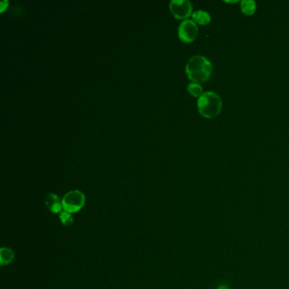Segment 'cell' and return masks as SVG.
<instances>
[{"label": "cell", "instance_id": "obj_1", "mask_svg": "<svg viewBox=\"0 0 289 289\" xmlns=\"http://www.w3.org/2000/svg\"><path fill=\"white\" fill-rule=\"evenodd\" d=\"M213 65L211 60L203 55H194L186 65V73L191 81L196 84L204 82L211 78Z\"/></svg>", "mask_w": 289, "mask_h": 289}, {"label": "cell", "instance_id": "obj_2", "mask_svg": "<svg viewBox=\"0 0 289 289\" xmlns=\"http://www.w3.org/2000/svg\"><path fill=\"white\" fill-rule=\"evenodd\" d=\"M198 112L203 117L213 119L221 114L222 100L215 92H205L198 99Z\"/></svg>", "mask_w": 289, "mask_h": 289}, {"label": "cell", "instance_id": "obj_3", "mask_svg": "<svg viewBox=\"0 0 289 289\" xmlns=\"http://www.w3.org/2000/svg\"><path fill=\"white\" fill-rule=\"evenodd\" d=\"M85 195L81 191H70L63 197V210L70 214L76 213L82 209L85 204Z\"/></svg>", "mask_w": 289, "mask_h": 289}, {"label": "cell", "instance_id": "obj_4", "mask_svg": "<svg viewBox=\"0 0 289 289\" xmlns=\"http://www.w3.org/2000/svg\"><path fill=\"white\" fill-rule=\"evenodd\" d=\"M169 6L170 11L177 19L187 20L193 15V6L188 0H172Z\"/></svg>", "mask_w": 289, "mask_h": 289}, {"label": "cell", "instance_id": "obj_5", "mask_svg": "<svg viewBox=\"0 0 289 289\" xmlns=\"http://www.w3.org/2000/svg\"><path fill=\"white\" fill-rule=\"evenodd\" d=\"M198 28L197 24L193 20H184L178 27V36L183 42L193 43L198 36Z\"/></svg>", "mask_w": 289, "mask_h": 289}, {"label": "cell", "instance_id": "obj_6", "mask_svg": "<svg viewBox=\"0 0 289 289\" xmlns=\"http://www.w3.org/2000/svg\"><path fill=\"white\" fill-rule=\"evenodd\" d=\"M45 203L52 213L60 214L62 211V200H60V197L55 193L48 194L45 198Z\"/></svg>", "mask_w": 289, "mask_h": 289}, {"label": "cell", "instance_id": "obj_7", "mask_svg": "<svg viewBox=\"0 0 289 289\" xmlns=\"http://www.w3.org/2000/svg\"><path fill=\"white\" fill-rule=\"evenodd\" d=\"M193 17V21L196 24L198 23L202 26H205L207 24L210 23L211 21V16L207 11H197L193 12L192 15Z\"/></svg>", "mask_w": 289, "mask_h": 289}, {"label": "cell", "instance_id": "obj_8", "mask_svg": "<svg viewBox=\"0 0 289 289\" xmlns=\"http://www.w3.org/2000/svg\"><path fill=\"white\" fill-rule=\"evenodd\" d=\"M15 258V253L11 247H3L0 250V264L6 266L11 263Z\"/></svg>", "mask_w": 289, "mask_h": 289}, {"label": "cell", "instance_id": "obj_9", "mask_svg": "<svg viewBox=\"0 0 289 289\" xmlns=\"http://www.w3.org/2000/svg\"><path fill=\"white\" fill-rule=\"evenodd\" d=\"M240 9L246 16H253L256 13L257 5L253 0H242L240 3Z\"/></svg>", "mask_w": 289, "mask_h": 289}, {"label": "cell", "instance_id": "obj_10", "mask_svg": "<svg viewBox=\"0 0 289 289\" xmlns=\"http://www.w3.org/2000/svg\"><path fill=\"white\" fill-rule=\"evenodd\" d=\"M188 91L192 96L195 97V98H199L203 94V88L200 84H196L193 81L188 84Z\"/></svg>", "mask_w": 289, "mask_h": 289}, {"label": "cell", "instance_id": "obj_11", "mask_svg": "<svg viewBox=\"0 0 289 289\" xmlns=\"http://www.w3.org/2000/svg\"><path fill=\"white\" fill-rule=\"evenodd\" d=\"M59 216H60V222H62V224L65 225L66 227H70L71 225L73 224V216L67 211H61Z\"/></svg>", "mask_w": 289, "mask_h": 289}, {"label": "cell", "instance_id": "obj_12", "mask_svg": "<svg viewBox=\"0 0 289 289\" xmlns=\"http://www.w3.org/2000/svg\"><path fill=\"white\" fill-rule=\"evenodd\" d=\"M5 4H6V5H8L9 4L8 1H2V2H1V9H0V10H1V11H2V12H3V11H5V9H6V7L8 6H5Z\"/></svg>", "mask_w": 289, "mask_h": 289}, {"label": "cell", "instance_id": "obj_13", "mask_svg": "<svg viewBox=\"0 0 289 289\" xmlns=\"http://www.w3.org/2000/svg\"><path fill=\"white\" fill-rule=\"evenodd\" d=\"M217 289H229V287L227 286V285H224V284H221Z\"/></svg>", "mask_w": 289, "mask_h": 289}]
</instances>
